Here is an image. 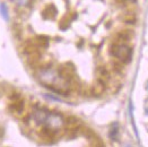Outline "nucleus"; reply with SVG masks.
I'll list each match as a JSON object with an SVG mask.
<instances>
[{
	"label": "nucleus",
	"mask_w": 148,
	"mask_h": 147,
	"mask_svg": "<svg viewBox=\"0 0 148 147\" xmlns=\"http://www.w3.org/2000/svg\"><path fill=\"white\" fill-rule=\"evenodd\" d=\"M37 78L47 88H49L58 94L67 95L69 93L70 82L64 79L60 75L59 70H57L52 67L41 68L37 73Z\"/></svg>",
	"instance_id": "nucleus-1"
},
{
	"label": "nucleus",
	"mask_w": 148,
	"mask_h": 147,
	"mask_svg": "<svg viewBox=\"0 0 148 147\" xmlns=\"http://www.w3.org/2000/svg\"><path fill=\"white\" fill-rule=\"evenodd\" d=\"M147 88H148V86H147Z\"/></svg>",
	"instance_id": "nucleus-15"
},
{
	"label": "nucleus",
	"mask_w": 148,
	"mask_h": 147,
	"mask_svg": "<svg viewBox=\"0 0 148 147\" xmlns=\"http://www.w3.org/2000/svg\"><path fill=\"white\" fill-rule=\"evenodd\" d=\"M111 54L121 62H130L132 57V50L124 43H113L111 45Z\"/></svg>",
	"instance_id": "nucleus-2"
},
{
	"label": "nucleus",
	"mask_w": 148,
	"mask_h": 147,
	"mask_svg": "<svg viewBox=\"0 0 148 147\" xmlns=\"http://www.w3.org/2000/svg\"><path fill=\"white\" fill-rule=\"evenodd\" d=\"M0 14L2 16V18L8 22L9 21V15H8V9H7V6L5 3H0Z\"/></svg>",
	"instance_id": "nucleus-8"
},
{
	"label": "nucleus",
	"mask_w": 148,
	"mask_h": 147,
	"mask_svg": "<svg viewBox=\"0 0 148 147\" xmlns=\"http://www.w3.org/2000/svg\"><path fill=\"white\" fill-rule=\"evenodd\" d=\"M44 124H45V127H48L50 129H52L53 131L58 133L60 129L63 128L64 120H63V117L59 113H50Z\"/></svg>",
	"instance_id": "nucleus-3"
},
{
	"label": "nucleus",
	"mask_w": 148,
	"mask_h": 147,
	"mask_svg": "<svg viewBox=\"0 0 148 147\" xmlns=\"http://www.w3.org/2000/svg\"><path fill=\"white\" fill-rule=\"evenodd\" d=\"M104 89H105V84H104V82H103L101 78L97 79V80L95 82L94 86L92 87V92H93L94 95H101V94L104 92Z\"/></svg>",
	"instance_id": "nucleus-6"
},
{
	"label": "nucleus",
	"mask_w": 148,
	"mask_h": 147,
	"mask_svg": "<svg viewBox=\"0 0 148 147\" xmlns=\"http://www.w3.org/2000/svg\"><path fill=\"white\" fill-rule=\"evenodd\" d=\"M124 1H129V0H124Z\"/></svg>",
	"instance_id": "nucleus-14"
},
{
	"label": "nucleus",
	"mask_w": 148,
	"mask_h": 147,
	"mask_svg": "<svg viewBox=\"0 0 148 147\" xmlns=\"http://www.w3.org/2000/svg\"><path fill=\"white\" fill-rule=\"evenodd\" d=\"M43 15H44L45 18H54L56 15H57V9H56V7H54L53 5L48 6V7L44 9Z\"/></svg>",
	"instance_id": "nucleus-7"
},
{
	"label": "nucleus",
	"mask_w": 148,
	"mask_h": 147,
	"mask_svg": "<svg viewBox=\"0 0 148 147\" xmlns=\"http://www.w3.org/2000/svg\"><path fill=\"white\" fill-rule=\"evenodd\" d=\"M10 109H12V111L15 114L19 115V114L23 112V110H24V101H23L22 98L15 100L14 103L12 104V106H10Z\"/></svg>",
	"instance_id": "nucleus-5"
},
{
	"label": "nucleus",
	"mask_w": 148,
	"mask_h": 147,
	"mask_svg": "<svg viewBox=\"0 0 148 147\" xmlns=\"http://www.w3.org/2000/svg\"><path fill=\"white\" fill-rule=\"evenodd\" d=\"M18 7H26V6H28L29 5V2H31V0H12Z\"/></svg>",
	"instance_id": "nucleus-10"
},
{
	"label": "nucleus",
	"mask_w": 148,
	"mask_h": 147,
	"mask_svg": "<svg viewBox=\"0 0 148 147\" xmlns=\"http://www.w3.org/2000/svg\"><path fill=\"white\" fill-rule=\"evenodd\" d=\"M99 73L101 74V76H102V77H109V73H108V70H106L105 68H103V67H102V68H99Z\"/></svg>",
	"instance_id": "nucleus-12"
},
{
	"label": "nucleus",
	"mask_w": 148,
	"mask_h": 147,
	"mask_svg": "<svg viewBox=\"0 0 148 147\" xmlns=\"http://www.w3.org/2000/svg\"><path fill=\"white\" fill-rule=\"evenodd\" d=\"M118 40L120 42H128L130 40V35L128 33H119L118 34Z\"/></svg>",
	"instance_id": "nucleus-9"
},
{
	"label": "nucleus",
	"mask_w": 148,
	"mask_h": 147,
	"mask_svg": "<svg viewBox=\"0 0 148 147\" xmlns=\"http://www.w3.org/2000/svg\"><path fill=\"white\" fill-rule=\"evenodd\" d=\"M146 113H147V114H148V109H147V110H146Z\"/></svg>",
	"instance_id": "nucleus-13"
},
{
	"label": "nucleus",
	"mask_w": 148,
	"mask_h": 147,
	"mask_svg": "<svg viewBox=\"0 0 148 147\" xmlns=\"http://www.w3.org/2000/svg\"><path fill=\"white\" fill-rule=\"evenodd\" d=\"M109 136H110V138H111L112 140H115V139H116V136H118V127H116V124L111 129Z\"/></svg>",
	"instance_id": "nucleus-11"
},
{
	"label": "nucleus",
	"mask_w": 148,
	"mask_h": 147,
	"mask_svg": "<svg viewBox=\"0 0 148 147\" xmlns=\"http://www.w3.org/2000/svg\"><path fill=\"white\" fill-rule=\"evenodd\" d=\"M49 114L50 112L48 110H45V109H37L33 113V120L37 124H43V123H45Z\"/></svg>",
	"instance_id": "nucleus-4"
}]
</instances>
